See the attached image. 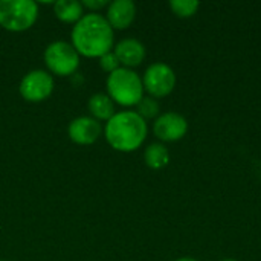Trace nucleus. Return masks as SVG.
I'll use <instances>...</instances> for the list:
<instances>
[{
	"label": "nucleus",
	"mask_w": 261,
	"mask_h": 261,
	"mask_svg": "<svg viewBox=\"0 0 261 261\" xmlns=\"http://www.w3.org/2000/svg\"><path fill=\"white\" fill-rule=\"evenodd\" d=\"M72 43L80 55L87 58H101L112 52L113 28L102 15L95 12L86 14L72 29Z\"/></svg>",
	"instance_id": "obj_1"
},
{
	"label": "nucleus",
	"mask_w": 261,
	"mask_h": 261,
	"mask_svg": "<svg viewBox=\"0 0 261 261\" xmlns=\"http://www.w3.org/2000/svg\"><path fill=\"white\" fill-rule=\"evenodd\" d=\"M147 122L136 112L115 113L106 124L104 135L112 148L130 153L138 150L147 138Z\"/></svg>",
	"instance_id": "obj_2"
},
{
	"label": "nucleus",
	"mask_w": 261,
	"mask_h": 261,
	"mask_svg": "<svg viewBox=\"0 0 261 261\" xmlns=\"http://www.w3.org/2000/svg\"><path fill=\"white\" fill-rule=\"evenodd\" d=\"M107 92L112 101L124 107L138 106L144 98V84L141 76L127 67H119L107 78Z\"/></svg>",
	"instance_id": "obj_3"
},
{
	"label": "nucleus",
	"mask_w": 261,
	"mask_h": 261,
	"mask_svg": "<svg viewBox=\"0 0 261 261\" xmlns=\"http://www.w3.org/2000/svg\"><path fill=\"white\" fill-rule=\"evenodd\" d=\"M38 17L37 3L32 0H0V26L21 32L29 29Z\"/></svg>",
	"instance_id": "obj_4"
},
{
	"label": "nucleus",
	"mask_w": 261,
	"mask_h": 261,
	"mask_svg": "<svg viewBox=\"0 0 261 261\" xmlns=\"http://www.w3.org/2000/svg\"><path fill=\"white\" fill-rule=\"evenodd\" d=\"M44 64L52 73L69 76L73 75L80 66V54L70 43L54 41L44 50Z\"/></svg>",
	"instance_id": "obj_5"
},
{
	"label": "nucleus",
	"mask_w": 261,
	"mask_h": 261,
	"mask_svg": "<svg viewBox=\"0 0 261 261\" xmlns=\"http://www.w3.org/2000/svg\"><path fill=\"white\" fill-rule=\"evenodd\" d=\"M142 84L144 90H147L151 98H164L174 90L176 73L165 63H153L147 67Z\"/></svg>",
	"instance_id": "obj_6"
},
{
	"label": "nucleus",
	"mask_w": 261,
	"mask_h": 261,
	"mask_svg": "<svg viewBox=\"0 0 261 261\" xmlns=\"http://www.w3.org/2000/svg\"><path fill=\"white\" fill-rule=\"evenodd\" d=\"M21 98L31 102H40L50 96L54 90V78L44 70H31L23 76L18 86Z\"/></svg>",
	"instance_id": "obj_7"
},
{
	"label": "nucleus",
	"mask_w": 261,
	"mask_h": 261,
	"mask_svg": "<svg viewBox=\"0 0 261 261\" xmlns=\"http://www.w3.org/2000/svg\"><path fill=\"white\" fill-rule=\"evenodd\" d=\"M154 136L164 142H176L188 133V121L176 112H167L156 118L153 124Z\"/></svg>",
	"instance_id": "obj_8"
},
{
	"label": "nucleus",
	"mask_w": 261,
	"mask_h": 261,
	"mask_svg": "<svg viewBox=\"0 0 261 261\" xmlns=\"http://www.w3.org/2000/svg\"><path fill=\"white\" fill-rule=\"evenodd\" d=\"M101 124L95 118L80 116L69 124V138L80 145H90L101 136Z\"/></svg>",
	"instance_id": "obj_9"
},
{
	"label": "nucleus",
	"mask_w": 261,
	"mask_h": 261,
	"mask_svg": "<svg viewBox=\"0 0 261 261\" xmlns=\"http://www.w3.org/2000/svg\"><path fill=\"white\" fill-rule=\"evenodd\" d=\"M136 17V6L132 0H115L107 8V21L113 29H127Z\"/></svg>",
	"instance_id": "obj_10"
},
{
	"label": "nucleus",
	"mask_w": 261,
	"mask_h": 261,
	"mask_svg": "<svg viewBox=\"0 0 261 261\" xmlns=\"http://www.w3.org/2000/svg\"><path fill=\"white\" fill-rule=\"evenodd\" d=\"M115 55L127 69L139 66L145 58V46L136 38H125L115 47Z\"/></svg>",
	"instance_id": "obj_11"
},
{
	"label": "nucleus",
	"mask_w": 261,
	"mask_h": 261,
	"mask_svg": "<svg viewBox=\"0 0 261 261\" xmlns=\"http://www.w3.org/2000/svg\"><path fill=\"white\" fill-rule=\"evenodd\" d=\"M54 12L64 23H78L83 18V3L76 0H58L54 3Z\"/></svg>",
	"instance_id": "obj_12"
},
{
	"label": "nucleus",
	"mask_w": 261,
	"mask_h": 261,
	"mask_svg": "<svg viewBox=\"0 0 261 261\" xmlns=\"http://www.w3.org/2000/svg\"><path fill=\"white\" fill-rule=\"evenodd\" d=\"M89 110L98 121H109L115 115L113 101L106 93H95L89 99Z\"/></svg>",
	"instance_id": "obj_13"
},
{
	"label": "nucleus",
	"mask_w": 261,
	"mask_h": 261,
	"mask_svg": "<svg viewBox=\"0 0 261 261\" xmlns=\"http://www.w3.org/2000/svg\"><path fill=\"white\" fill-rule=\"evenodd\" d=\"M144 159L148 168L162 170L170 162V151L164 144H150L144 153Z\"/></svg>",
	"instance_id": "obj_14"
},
{
	"label": "nucleus",
	"mask_w": 261,
	"mask_h": 261,
	"mask_svg": "<svg viewBox=\"0 0 261 261\" xmlns=\"http://www.w3.org/2000/svg\"><path fill=\"white\" fill-rule=\"evenodd\" d=\"M199 6H200V3L196 0H171L170 2V8H171L173 14L180 18L193 17L199 11Z\"/></svg>",
	"instance_id": "obj_15"
},
{
	"label": "nucleus",
	"mask_w": 261,
	"mask_h": 261,
	"mask_svg": "<svg viewBox=\"0 0 261 261\" xmlns=\"http://www.w3.org/2000/svg\"><path fill=\"white\" fill-rule=\"evenodd\" d=\"M138 115L142 118V119H153V118H158V115H159V110H161V107H159V102H158V99H154V98H151V96H144L139 102H138Z\"/></svg>",
	"instance_id": "obj_16"
},
{
	"label": "nucleus",
	"mask_w": 261,
	"mask_h": 261,
	"mask_svg": "<svg viewBox=\"0 0 261 261\" xmlns=\"http://www.w3.org/2000/svg\"><path fill=\"white\" fill-rule=\"evenodd\" d=\"M119 60L116 58V55H115V52H109V54H106V55H102L101 58H99V66H101V69L104 70V72H109V75L112 73V72H115V70H118L119 69Z\"/></svg>",
	"instance_id": "obj_17"
},
{
	"label": "nucleus",
	"mask_w": 261,
	"mask_h": 261,
	"mask_svg": "<svg viewBox=\"0 0 261 261\" xmlns=\"http://www.w3.org/2000/svg\"><path fill=\"white\" fill-rule=\"evenodd\" d=\"M109 2L107 0H84L83 2V8H87L90 11H98L104 6H107Z\"/></svg>",
	"instance_id": "obj_18"
},
{
	"label": "nucleus",
	"mask_w": 261,
	"mask_h": 261,
	"mask_svg": "<svg viewBox=\"0 0 261 261\" xmlns=\"http://www.w3.org/2000/svg\"><path fill=\"white\" fill-rule=\"evenodd\" d=\"M176 261H199V260H196V258H193V257H182V258H177Z\"/></svg>",
	"instance_id": "obj_19"
},
{
	"label": "nucleus",
	"mask_w": 261,
	"mask_h": 261,
	"mask_svg": "<svg viewBox=\"0 0 261 261\" xmlns=\"http://www.w3.org/2000/svg\"><path fill=\"white\" fill-rule=\"evenodd\" d=\"M222 261H237V260H232V258H226V260H222Z\"/></svg>",
	"instance_id": "obj_20"
}]
</instances>
